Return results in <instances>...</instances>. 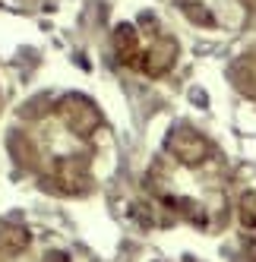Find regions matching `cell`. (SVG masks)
I'll use <instances>...</instances> for the list:
<instances>
[{
	"label": "cell",
	"instance_id": "1",
	"mask_svg": "<svg viewBox=\"0 0 256 262\" xmlns=\"http://www.w3.org/2000/svg\"><path fill=\"white\" fill-rule=\"evenodd\" d=\"M104 145V120L92 101L79 95L29 107L7 139L16 161L54 193H86L95 183Z\"/></svg>",
	"mask_w": 256,
	"mask_h": 262
},
{
	"label": "cell",
	"instance_id": "2",
	"mask_svg": "<svg viewBox=\"0 0 256 262\" xmlns=\"http://www.w3.org/2000/svg\"><path fill=\"white\" fill-rule=\"evenodd\" d=\"M145 190L177 221L218 231L231 215V174L218 145L193 126H174L145 171Z\"/></svg>",
	"mask_w": 256,
	"mask_h": 262
},
{
	"label": "cell",
	"instance_id": "3",
	"mask_svg": "<svg viewBox=\"0 0 256 262\" xmlns=\"http://www.w3.org/2000/svg\"><path fill=\"white\" fill-rule=\"evenodd\" d=\"M114 54L123 67L158 79L177 63V38L155 16L145 13L139 19L120 23L114 29Z\"/></svg>",
	"mask_w": 256,
	"mask_h": 262
},
{
	"label": "cell",
	"instance_id": "4",
	"mask_svg": "<svg viewBox=\"0 0 256 262\" xmlns=\"http://www.w3.org/2000/svg\"><path fill=\"white\" fill-rule=\"evenodd\" d=\"M184 19L206 32H237L253 13L256 0H174Z\"/></svg>",
	"mask_w": 256,
	"mask_h": 262
},
{
	"label": "cell",
	"instance_id": "5",
	"mask_svg": "<svg viewBox=\"0 0 256 262\" xmlns=\"http://www.w3.org/2000/svg\"><path fill=\"white\" fill-rule=\"evenodd\" d=\"M0 262H70V256L54 243L38 240L32 231L7 228L0 231Z\"/></svg>",
	"mask_w": 256,
	"mask_h": 262
},
{
	"label": "cell",
	"instance_id": "6",
	"mask_svg": "<svg viewBox=\"0 0 256 262\" xmlns=\"http://www.w3.org/2000/svg\"><path fill=\"white\" fill-rule=\"evenodd\" d=\"M237 228H241V243L250 262H256V186L237 196Z\"/></svg>",
	"mask_w": 256,
	"mask_h": 262
},
{
	"label": "cell",
	"instance_id": "7",
	"mask_svg": "<svg viewBox=\"0 0 256 262\" xmlns=\"http://www.w3.org/2000/svg\"><path fill=\"white\" fill-rule=\"evenodd\" d=\"M234 76H237V85L256 101V48L250 54H244V60H241V67L234 70Z\"/></svg>",
	"mask_w": 256,
	"mask_h": 262
},
{
	"label": "cell",
	"instance_id": "8",
	"mask_svg": "<svg viewBox=\"0 0 256 262\" xmlns=\"http://www.w3.org/2000/svg\"><path fill=\"white\" fill-rule=\"evenodd\" d=\"M19 4H26V0H0V7H19Z\"/></svg>",
	"mask_w": 256,
	"mask_h": 262
}]
</instances>
